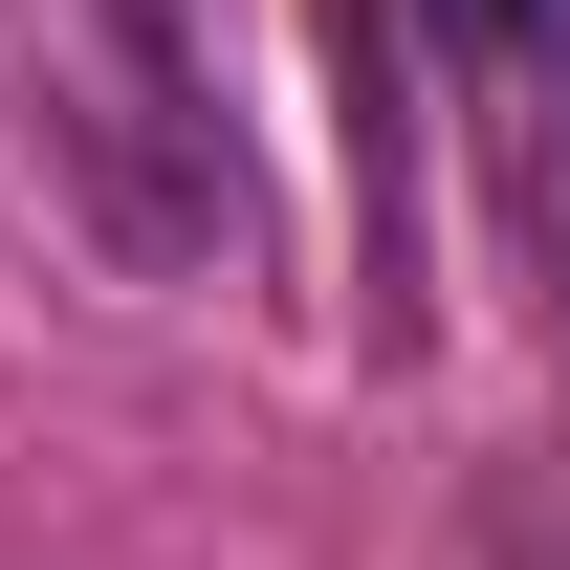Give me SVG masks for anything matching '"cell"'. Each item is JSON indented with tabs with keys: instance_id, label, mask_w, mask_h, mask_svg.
Instances as JSON below:
<instances>
[{
	"instance_id": "1",
	"label": "cell",
	"mask_w": 570,
	"mask_h": 570,
	"mask_svg": "<svg viewBox=\"0 0 570 570\" xmlns=\"http://www.w3.org/2000/svg\"><path fill=\"white\" fill-rule=\"evenodd\" d=\"M417 45H439V88L483 110L504 219H527V264H549V307H570V0H417Z\"/></svg>"
}]
</instances>
